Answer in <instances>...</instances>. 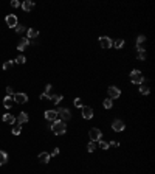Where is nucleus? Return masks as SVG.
I'll use <instances>...</instances> for the list:
<instances>
[{
	"instance_id": "obj_29",
	"label": "nucleus",
	"mask_w": 155,
	"mask_h": 174,
	"mask_svg": "<svg viewBox=\"0 0 155 174\" xmlns=\"http://www.w3.org/2000/svg\"><path fill=\"white\" fill-rule=\"evenodd\" d=\"M99 148L101 149H109V143L104 142V140H99Z\"/></svg>"
},
{
	"instance_id": "obj_13",
	"label": "nucleus",
	"mask_w": 155,
	"mask_h": 174,
	"mask_svg": "<svg viewBox=\"0 0 155 174\" xmlns=\"http://www.w3.org/2000/svg\"><path fill=\"white\" fill-rule=\"evenodd\" d=\"M33 8H34V3H33L31 0H25V2H22V10H23V11L30 12Z\"/></svg>"
},
{
	"instance_id": "obj_2",
	"label": "nucleus",
	"mask_w": 155,
	"mask_h": 174,
	"mask_svg": "<svg viewBox=\"0 0 155 174\" xmlns=\"http://www.w3.org/2000/svg\"><path fill=\"white\" fill-rule=\"evenodd\" d=\"M56 112H57V117L60 118V121H64V123L71 118V112L67 107H59V110H56Z\"/></svg>"
},
{
	"instance_id": "obj_20",
	"label": "nucleus",
	"mask_w": 155,
	"mask_h": 174,
	"mask_svg": "<svg viewBox=\"0 0 155 174\" xmlns=\"http://www.w3.org/2000/svg\"><path fill=\"white\" fill-rule=\"evenodd\" d=\"M6 160H8V156H6L5 151H0V166L6 163Z\"/></svg>"
},
{
	"instance_id": "obj_6",
	"label": "nucleus",
	"mask_w": 155,
	"mask_h": 174,
	"mask_svg": "<svg viewBox=\"0 0 155 174\" xmlns=\"http://www.w3.org/2000/svg\"><path fill=\"white\" fill-rule=\"evenodd\" d=\"M107 92H109V98L110 100H115V98H118V96L121 95V90L118 87H115V86H110L109 89H107Z\"/></svg>"
},
{
	"instance_id": "obj_9",
	"label": "nucleus",
	"mask_w": 155,
	"mask_h": 174,
	"mask_svg": "<svg viewBox=\"0 0 155 174\" xmlns=\"http://www.w3.org/2000/svg\"><path fill=\"white\" fill-rule=\"evenodd\" d=\"M124 128H126V124H124V121H121V120H115V121H113V124H112V129L115 132L124 131Z\"/></svg>"
},
{
	"instance_id": "obj_12",
	"label": "nucleus",
	"mask_w": 155,
	"mask_h": 174,
	"mask_svg": "<svg viewBox=\"0 0 155 174\" xmlns=\"http://www.w3.org/2000/svg\"><path fill=\"white\" fill-rule=\"evenodd\" d=\"M146 42V36H144V34H140V36H138V39H137V50L140 51V50H144V44Z\"/></svg>"
},
{
	"instance_id": "obj_36",
	"label": "nucleus",
	"mask_w": 155,
	"mask_h": 174,
	"mask_svg": "<svg viewBox=\"0 0 155 174\" xmlns=\"http://www.w3.org/2000/svg\"><path fill=\"white\" fill-rule=\"evenodd\" d=\"M50 90H51V86H50V84H47V86H45V93H48Z\"/></svg>"
},
{
	"instance_id": "obj_17",
	"label": "nucleus",
	"mask_w": 155,
	"mask_h": 174,
	"mask_svg": "<svg viewBox=\"0 0 155 174\" xmlns=\"http://www.w3.org/2000/svg\"><path fill=\"white\" fill-rule=\"evenodd\" d=\"M39 162L48 163L50 162V154H48V152H40V154H39Z\"/></svg>"
},
{
	"instance_id": "obj_34",
	"label": "nucleus",
	"mask_w": 155,
	"mask_h": 174,
	"mask_svg": "<svg viewBox=\"0 0 155 174\" xmlns=\"http://www.w3.org/2000/svg\"><path fill=\"white\" fill-rule=\"evenodd\" d=\"M40 100H44V101L50 100V95H48V93H42V95H40Z\"/></svg>"
},
{
	"instance_id": "obj_24",
	"label": "nucleus",
	"mask_w": 155,
	"mask_h": 174,
	"mask_svg": "<svg viewBox=\"0 0 155 174\" xmlns=\"http://www.w3.org/2000/svg\"><path fill=\"white\" fill-rule=\"evenodd\" d=\"M140 92H141V93H143V95H147V93H149V92H151V89H149V87H147L146 84H143V86H141V87H140Z\"/></svg>"
},
{
	"instance_id": "obj_7",
	"label": "nucleus",
	"mask_w": 155,
	"mask_h": 174,
	"mask_svg": "<svg viewBox=\"0 0 155 174\" xmlns=\"http://www.w3.org/2000/svg\"><path fill=\"white\" fill-rule=\"evenodd\" d=\"M6 25H8L9 26V28H16V26L19 25L17 23V17L14 16V14H9V16H6Z\"/></svg>"
},
{
	"instance_id": "obj_1",
	"label": "nucleus",
	"mask_w": 155,
	"mask_h": 174,
	"mask_svg": "<svg viewBox=\"0 0 155 174\" xmlns=\"http://www.w3.org/2000/svg\"><path fill=\"white\" fill-rule=\"evenodd\" d=\"M51 131L55 132L56 135H62L67 132V124L64 121H60V120H56V121H53L51 124Z\"/></svg>"
},
{
	"instance_id": "obj_10",
	"label": "nucleus",
	"mask_w": 155,
	"mask_h": 174,
	"mask_svg": "<svg viewBox=\"0 0 155 174\" xmlns=\"http://www.w3.org/2000/svg\"><path fill=\"white\" fill-rule=\"evenodd\" d=\"M81 109H82V117L85 118V120H90V118L93 117V109L90 106H82Z\"/></svg>"
},
{
	"instance_id": "obj_19",
	"label": "nucleus",
	"mask_w": 155,
	"mask_h": 174,
	"mask_svg": "<svg viewBox=\"0 0 155 174\" xmlns=\"http://www.w3.org/2000/svg\"><path fill=\"white\" fill-rule=\"evenodd\" d=\"M26 34H28V37H26L28 40H30V39H36V37L39 36V33H37L34 28H30L28 31H26Z\"/></svg>"
},
{
	"instance_id": "obj_15",
	"label": "nucleus",
	"mask_w": 155,
	"mask_h": 174,
	"mask_svg": "<svg viewBox=\"0 0 155 174\" xmlns=\"http://www.w3.org/2000/svg\"><path fill=\"white\" fill-rule=\"evenodd\" d=\"M12 104H14V100H12V96L6 95L5 98H3V106H5L6 109H11V107H12Z\"/></svg>"
},
{
	"instance_id": "obj_30",
	"label": "nucleus",
	"mask_w": 155,
	"mask_h": 174,
	"mask_svg": "<svg viewBox=\"0 0 155 174\" xmlns=\"http://www.w3.org/2000/svg\"><path fill=\"white\" fill-rule=\"evenodd\" d=\"M12 64H14V62H12V61H8V62H5V64H3V70H9V68L12 67Z\"/></svg>"
},
{
	"instance_id": "obj_16",
	"label": "nucleus",
	"mask_w": 155,
	"mask_h": 174,
	"mask_svg": "<svg viewBox=\"0 0 155 174\" xmlns=\"http://www.w3.org/2000/svg\"><path fill=\"white\" fill-rule=\"evenodd\" d=\"M28 45H30V40L26 37H22L20 39V42H19V45H17V50H23V48H26Z\"/></svg>"
},
{
	"instance_id": "obj_27",
	"label": "nucleus",
	"mask_w": 155,
	"mask_h": 174,
	"mask_svg": "<svg viewBox=\"0 0 155 174\" xmlns=\"http://www.w3.org/2000/svg\"><path fill=\"white\" fill-rule=\"evenodd\" d=\"M25 31H26V28H25L23 25H17V26H16V33L22 34V33H25Z\"/></svg>"
},
{
	"instance_id": "obj_35",
	"label": "nucleus",
	"mask_w": 155,
	"mask_h": 174,
	"mask_svg": "<svg viewBox=\"0 0 155 174\" xmlns=\"http://www.w3.org/2000/svg\"><path fill=\"white\" fill-rule=\"evenodd\" d=\"M6 93H8L9 96H11L12 93H14V92H12V87H9V86H8V87H6Z\"/></svg>"
},
{
	"instance_id": "obj_14",
	"label": "nucleus",
	"mask_w": 155,
	"mask_h": 174,
	"mask_svg": "<svg viewBox=\"0 0 155 174\" xmlns=\"http://www.w3.org/2000/svg\"><path fill=\"white\" fill-rule=\"evenodd\" d=\"M28 120H30V118H28V114H26V112H20V114H19L17 121H19L20 126H22V124H25V123H28Z\"/></svg>"
},
{
	"instance_id": "obj_22",
	"label": "nucleus",
	"mask_w": 155,
	"mask_h": 174,
	"mask_svg": "<svg viewBox=\"0 0 155 174\" xmlns=\"http://www.w3.org/2000/svg\"><path fill=\"white\" fill-rule=\"evenodd\" d=\"M20 132H22V126H20V124H14V126H12V134L19 135Z\"/></svg>"
},
{
	"instance_id": "obj_5",
	"label": "nucleus",
	"mask_w": 155,
	"mask_h": 174,
	"mask_svg": "<svg viewBox=\"0 0 155 174\" xmlns=\"http://www.w3.org/2000/svg\"><path fill=\"white\" fill-rule=\"evenodd\" d=\"M99 45L104 48V50H109V48L113 45V42H112V39L110 37H107V36H101L99 37Z\"/></svg>"
},
{
	"instance_id": "obj_32",
	"label": "nucleus",
	"mask_w": 155,
	"mask_h": 174,
	"mask_svg": "<svg viewBox=\"0 0 155 174\" xmlns=\"http://www.w3.org/2000/svg\"><path fill=\"white\" fill-rule=\"evenodd\" d=\"M75 106H76V107H82V100H81V98H76V100H75Z\"/></svg>"
},
{
	"instance_id": "obj_21",
	"label": "nucleus",
	"mask_w": 155,
	"mask_h": 174,
	"mask_svg": "<svg viewBox=\"0 0 155 174\" xmlns=\"http://www.w3.org/2000/svg\"><path fill=\"white\" fill-rule=\"evenodd\" d=\"M60 100H62V95H53V96H50V101L53 104H59Z\"/></svg>"
},
{
	"instance_id": "obj_4",
	"label": "nucleus",
	"mask_w": 155,
	"mask_h": 174,
	"mask_svg": "<svg viewBox=\"0 0 155 174\" xmlns=\"http://www.w3.org/2000/svg\"><path fill=\"white\" fill-rule=\"evenodd\" d=\"M89 137L92 138V142H99V140H103V132L96 128H92L89 131Z\"/></svg>"
},
{
	"instance_id": "obj_37",
	"label": "nucleus",
	"mask_w": 155,
	"mask_h": 174,
	"mask_svg": "<svg viewBox=\"0 0 155 174\" xmlns=\"http://www.w3.org/2000/svg\"><path fill=\"white\" fill-rule=\"evenodd\" d=\"M57 154H59V149H57V148L51 151V156H57Z\"/></svg>"
},
{
	"instance_id": "obj_23",
	"label": "nucleus",
	"mask_w": 155,
	"mask_h": 174,
	"mask_svg": "<svg viewBox=\"0 0 155 174\" xmlns=\"http://www.w3.org/2000/svg\"><path fill=\"white\" fill-rule=\"evenodd\" d=\"M103 106H104L106 109H112V106H113V101H112L110 98H107V100H104V103H103Z\"/></svg>"
},
{
	"instance_id": "obj_3",
	"label": "nucleus",
	"mask_w": 155,
	"mask_h": 174,
	"mask_svg": "<svg viewBox=\"0 0 155 174\" xmlns=\"http://www.w3.org/2000/svg\"><path fill=\"white\" fill-rule=\"evenodd\" d=\"M130 81L133 82V84H143L144 78H143V75H141L140 70H132L130 72Z\"/></svg>"
},
{
	"instance_id": "obj_28",
	"label": "nucleus",
	"mask_w": 155,
	"mask_h": 174,
	"mask_svg": "<svg viewBox=\"0 0 155 174\" xmlns=\"http://www.w3.org/2000/svg\"><path fill=\"white\" fill-rule=\"evenodd\" d=\"M138 59L140 61H144L146 59V50H140L138 51Z\"/></svg>"
},
{
	"instance_id": "obj_33",
	"label": "nucleus",
	"mask_w": 155,
	"mask_h": 174,
	"mask_svg": "<svg viewBox=\"0 0 155 174\" xmlns=\"http://www.w3.org/2000/svg\"><path fill=\"white\" fill-rule=\"evenodd\" d=\"M11 6H12V8H19V6H20V2H17V0H12V2H11Z\"/></svg>"
},
{
	"instance_id": "obj_31",
	"label": "nucleus",
	"mask_w": 155,
	"mask_h": 174,
	"mask_svg": "<svg viewBox=\"0 0 155 174\" xmlns=\"http://www.w3.org/2000/svg\"><path fill=\"white\" fill-rule=\"evenodd\" d=\"M16 62H17V64H25V56H23V54H20V56H17Z\"/></svg>"
},
{
	"instance_id": "obj_18",
	"label": "nucleus",
	"mask_w": 155,
	"mask_h": 174,
	"mask_svg": "<svg viewBox=\"0 0 155 174\" xmlns=\"http://www.w3.org/2000/svg\"><path fill=\"white\" fill-rule=\"evenodd\" d=\"M3 121L5 123H9V124H16V118L12 117L11 114H5L3 115Z\"/></svg>"
},
{
	"instance_id": "obj_38",
	"label": "nucleus",
	"mask_w": 155,
	"mask_h": 174,
	"mask_svg": "<svg viewBox=\"0 0 155 174\" xmlns=\"http://www.w3.org/2000/svg\"><path fill=\"white\" fill-rule=\"evenodd\" d=\"M109 146H115V148H116V146H119V143H118V142H112Z\"/></svg>"
},
{
	"instance_id": "obj_8",
	"label": "nucleus",
	"mask_w": 155,
	"mask_h": 174,
	"mask_svg": "<svg viewBox=\"0 0 155 174\" xmlns=\"http://www.w3.org/2000/svg\"><path fill=\"white\" fill-rule=\"evenodd\" d=\"M12 100H14V103L23 104V103L28 101V96H26V93H14L12 95Z\"/></svg>"
},
{
	"instance_id": "obj_25",
	"label": "nucleus",
	"mask_w": 155,
	"mask_h": 174,
	"mask_svg": "<svg viewBox=\"0 0 155 174\" xmlns=\"http://www.w3.org/2000/svg\"><path fill=\"white\" fill-rule=\"evenodd\" d=\"M113 45H115L116 48H123L124 47V40L123 39H116L115 42H113Z\"/></svg>"
},
{
	"instance_id": "obj_26",
	"label": "nucleus",
	"mask_w": 155,
	"mask_h": 174,
	"mask_svg": "<svg viewBox=\"0 0 155 174\" xmlns=\"http://www.w3.org/2000/svg\"><path fill=\"white\" fill-rule=\"evenodd\" d=\"M87 149H89V152H93V151L96 149V143H95V142H90L89 146H87Z\"/></svg>"
},
{
	"instance_id": "obj_11",
	"label": "nucleus",
	"mask_w": 155,
	"mask_h": 174,
	"mask_svg": "<svg viewBox=\"0 0 155 174\" xmlns=\"http://www.w3.org/2000/svg\"><path fill=\"white\" fill-rule=\"evenodd\" d=\"M45 118L48 121H56L57 120V112H56V110H47V112H45Z\"/></svg>"
}]
</instances>
